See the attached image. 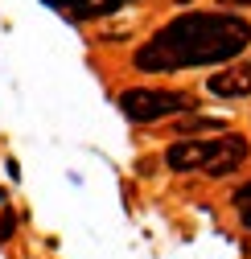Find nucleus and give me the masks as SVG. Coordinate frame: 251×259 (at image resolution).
<instances>
[{"label":"nucleus","mask_w":251,"mask_h":259,"mask_svg":"<svg viewBox=\"0 0 251 259\" xmlns=\"http://www.w3.org/2000/svg\"><path fill=\"white\" fill-rule=\"evenodd\" d=\"M235 210H239L243 226L251 231V181H247V185H239V193H235Z\"/></svg>","instance_id":"7"},{"label":"nucleus","mask_w":251,"mask_h":259,"mask_svg":"<svg viewBox=\"0 0 251 259\" xmlns=\"http://www.w3.org/2000/svg\"><path fill=\"white\" fill-rule=\"evenodd\" d=\"M128 5H136V0H103V5H95V17H103V13H119V9H128Z\"/></svg>","instance_id":"9"},{"label":"nucleus","mask_w":251,"mask_h":259,"mask_svg":"<svg viewBox=\"0 0 251 259\" xmlns=\"http://www.w3.org/2000/svg\"><path fill=\"white\" fill-rule=\"evenodd\" d=\"M194 107V95L185 91H152V87H128L119 95V111L128 115L132 123H156V119H169Z\"/></svg>","instance_id":"2"},{"label":"nucleus","mask_w":251,"mask_h":259,"mask_svg":"<svg viewBox=\"0 0 251 259\" xmlns=\"http://www.w3.org/2000/svg\"><path fill=\"white\" fill-rule=\"evenodd\" d=\"M251 46V21L239 13H181L132 54L140 74H177L235 62Z\"/></svg>","instance_id":"1"},{"label":"nucleus","mask_w":251,"mask_h":259,"mask_svg":"<svg viewBox=\"0 0 251 259\" xmlns=\"http://www.w3.org/2000/svg\"><path fill=\"white\" fill-rule=\"evenodd\" d=\"M247 152H251L247 136H218V140H214V152H210V160H206L202 173H210V177H227V173H235L243 160H247Z\"/></svg>","instance_id":"4"},{"label":"nucleus","mask_w":251,"mask_h":259,"mask_svg":"<svg viewBox=\"0 0 251 259\" xmlns=\"http://www.w3.org/2000/svg\"><path fill=\"white\" fill-rule=\"evenodd\" d=\"M214 152V140H173L169 152H165V165L173 173H194V169H206V160Z\"/></svg>","instance_id":"5"},{"label":"nucleus","mask_w":251,"mask_h":259,"mask_svg":"<svg viewBox=\"0 0 251 259\" xmlns=\"http://www.w3.org/2000/svg\"><path fill=\"white\" fill-rule=\"evenodd\" d=\"M206 87L218 99H251V58L247 62H227V70L210 74Z\"/></svg>","instance_id":"3"},{"label":"nucleus","mask_w":251,"mask_h":259,"mask_svg":"<svg viewBox=\"0 0 251 259\" xmlns=\"http://www.w3.org/2000/svg\"><path fill=\"white\" fill-rule=\"evenodd\" d=\"M223 5H251V0H223Z\"/></svg>","instance_id":"10"},{"label":"nucleus","mask_w":251,"mask_h":259,"mask_svg":"<svg viewBox=\"0 0 251 259\" xmlns=\"http://www.w3.org/2000/svg\"><path fill=\"white\" fill-rule=\"evenodd\" d=\"M13 231H17L13 210H9V206H0V243H9V239H13Z\"/></svg>","instance_id":"8"},{"label":"nucleus","mask_w":251,"mask_h":259,"mask_svg":"<svg viewBox=\"0 0 251 259\" xmlns=\"http://www.w3.org/2000/svg\"><path fill=\"white\" fill-rule=\"evenodd\" d=\"M177 5H194V0H177Z\"/></svg>","instance_id":"11"},{"label":"nucleus","mask_w":251,"mask_h":259,"mask_svg":"<svg viewBox=\"0 0 251 259\" xmlns=\"http://www.w3.org/2000/svg\"><path fill=\"white\" fill-rule=\"evenodd\" d=\"M46 5H54L58 13H70V17H95V5H91V0H46Z\"/></svg>","instance_id":"6"}]
</instances>
